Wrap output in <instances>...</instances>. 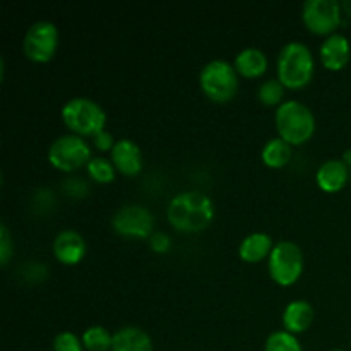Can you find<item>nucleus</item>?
Here are the masks:
<instances>
[{"label": "nucleus", "mask_w": 351, "mask_h": 351, "mask_svg": "<svg viewBox=\"0 0 351 351\" xmlns=\"http://www.w3.org/2000/svg\"><path fill=\"white\" fill-rule=\"evenodd\" d=\"M215 215V202L201 191L178 192L167 206L168 223L182 233L202 232L211 225Z\"/></svg>", "instance_id": "nucleus-1"}, {"label": "nucleus", "mask_w": 351, "mask_h": 351, "mask_svg": "<svg viewBox=\"0 0 351 351\" xmlns=\"http://www.w3.org/2000/svg\"><path fill=\"white\" fill-rule=\"evenodd\" d=\"M274 125L278 137L290 146L308 143L317 129L314 112L300 99H285L274 112Z\"/></svg>", "instance_id": "nucleus-2"}, {"label": "nucleus", "mask_w": 351, "mask_h": 351, "mask_svg": "<svg viewBox=\"0 0 351 351\" xmlns=\"http://www.w3.org/2000/svg\"><path fill=\"white\" fill-rule=\"evenodd\" d=\"M276 74L288 89H302L314 79L315 58L302 41H288L278 53Z\"/></svg>", "instance_id": "nucleus-3"}, {"label": "nucleus", "mask_w": 351, "mask_h": 351, "mask_svg": "<svg viewBox=\"0 0 351 351\" xmlns=\"http://www.w3.org/2000/svg\"><path fill=\"white\" fill-rule=\"evenodd\" d=\"M62 122L71 134L81 137H95L106 125V112L103 106L88 96H74L62 106Z\"/></svg>", "instance_id": "nucleus-4"}, {"label": "nucleus", "mask_w": 351, "mask_h": 351, "mask_svg": "<svg viewBox=\"0 0 351 351\" xmlns=\"http://www.w3.org/2000/svg\"><path fill=\"white\" fill-rule=\"evenodd\" d=\"M239 72L225 58L209 60L199 72V86L211 101L226 103L239 91Z\"/></svg>", "instance_id": "nucleus-5"}, {"label": "nucleus", "mask_w": 351, "mask_h": 351, "mask_svg": "<svg viewBox=\"0 0 351 351\" xmlns=\"http://www.w3.org/2000/svg\"><path fill=\"white\" fill-rule=\"evenodd\" d=\"M304 252L293 240H280L274 243L267 257V271L271 280L280 287H291L304 273Z\"/></svg>", "instance_id": "nucleus-6"}, {"label": "nucleus", "mask_w": 351, "mask_h": 351, "mask_svg": "<svg viewBox=\"0 0 351 351\" xmlns=\"http://www.w3.org/2000/svg\"><path fill=\"white\" fill-rule=\"evenodd\" d=\"M91 144L75 134H64L57 137L48 147V161L57 170L71 173L86 167L91 160Z\"/></svg>", "instance_id": "nucleus-7"}, {"label": "nucleus", "mask_w": 351, "mask_h": 351, "mask_svg": "<svg viewBox=\"0 0 351 351\" xmlns=\"http://www.w3.org/2000/svg\"><path fill=\"white\" fill-rule=\"evenodd\" d=\"M58 40L60 34L57 24L47 19L36 21L24 33L23 51L31 62L47 64L57 53Z\"/></svg>", "instance_id": "nucleus-8"}, {"label": "nucleus", "mask_w": 351, "mask_h": 351, "mask_svg": "<svg viewBox=\"0 0 351 351\" xmlns=\"http://www.w3.org/2000/svg\"><path fill=\"white\" fill-rule=\"evenodd\" d=\"M343 19V3L338 0H307L302 5V21L311 33L329 36Z\"/></svg>", "instance_id": "nucleus-9"}, {"label": "nucleus", "mask_w": 351, "mask_h": 351, "mask_svg": "<svg viewBox=\"0 0 351 351\" xmlns=\"http://www.w3.org/2000/svg\"><path fill=\"white\" fill-rule=\"evenodd\" d=\"M112 228L125 239L149 240L154 233V216L146 206L125 204L113 213Z\"/></svg>", "instance_id": "nucleus-10"}, {"label": "nucleus", "mask_w": 351, "mask_h": 351, "mask_svg": "<svg viewBox=\"0 0 351 351\" xmlns=\"http://www.w3.org/2000/svg\"><path fill=\"white\" fill-rule=\"evenodd\" d=\"M86 240L77 230H62L55 235L53 243H51V252L55 259L64 266H75L81 263L86 256Z\"/></svg>", "instance_id": "nucleus-11"}, {"label": "nucleus", "mask_w": 351, "mask_h": 351, "mask_svg": "<svg viewBox=\"0 0 351 351\" xmlns=\"http://www.w3.org/2000/svg\"><path fill=\"white\" fill-rule=\"evenodd\" d=\"M110 160L115 165L117 171L125 177H136L143 170V151L139 144L130 137H120L110 153Z\"/></svg>", "instance_id": "nucleus-12"}, {"label": "nucleus", "mask_w": 351, "mask_h": 351, "mask_svg": "<svg viewBox=\"0 0 351 351\" xmlns=\"http://www.w3.org/2000/svg\"><path fill=\"white\" fill-rule=\"evenodd\" d=\"M351 57V43L343 33H332L324 38L319 47V58L322 65L332 72H338L346 67Z\"/></svg>", "instance_id": "nucleus-13"}, {"label": "nucleus", "mask_w": 351, "mask_h": 351, "mask_svg": "<svg viewBox=\"0 0 351 351\" xmlns=\"http://www.w3.org/2000/svg\"><path fill=\"white\" fill-rule=\"evenodd\" d=\"M315 182L321 191L336 194L350 182V167L341 158L326 160L315 170Z\"/></svg>", "instance_id": "nucleus-14"}, {"label": "nucleus", "mask_w": 351, "mask_h": 351, "mask_svg": "<svg viewBox=\"0 0 351 351\" xmlns=\"http://www.w3.org/2000/svg\"><path fill=\"white\" fill-rule=\"evenodd\" d=\"M314 319L315 311L314 307H312L311 302L307 300H291L290 304L285 307L283 315H281L283 329L295 336L307 331L312 326V322H314Z\"/></svg>", "instance_id": "nucleus-15"}, {"label": "nucleus", "mask_w": 351, "mask_h": 351, "mask_svg": "<svg viewBox=\"0 0 351 351\" xmlns=\"http://www.w3.org/2000/svg\"><path fill=\"white\" fill-rule=\"evenodd\" d=\"M233 67L239 72V75H243L247 79H256L266 74L269 60L261 48L247 47L235 55Z\"/></svg>", "instance_id": "nucleus-16"}, {"label": "nucleus", "mask_w": 351, "mask_h": 351, "mask_svg": "<svg viewBox=\"0 0 351 351\" xmlns=\"http://www.w3.org/2000/svg\"><path fill=\"white\" fill-rule=\"evenodd\" d=\"M112 351H154L153 339L137 326H123L113 332Z\"/></svg>", "instance_id": "nucleus-17"}, {"label": "nucleus", "mask_w": 351, "mask_h": 351, "mask_svg": "<svg viewBox=\"0 0 351 351\" xmlns=\"http://www.w3.org/2000/svg\"><path fill=\"white\" fill-rule=\"evenodd\" d=\"M274 242L269 233L254 232L247 235L239 245V256L243 263L257 264L263 259L269 257Z\"/></svg>", "instance_id": "nucleus-18"}, {"label": "nucleus", "mask_w": 351, "mask_h": 351, "mask_svg": "<svg viewBox=\"0 0 351 351\" xmlns=\"http://www.w3.org/2000/svg\"><path fill=\"white\" fill-rule=\"evenodd\" d=\"M261 160L266 165L267 168H274V170H280V168L287 167L291 160V146L283 141L281 137H271L269 141H266V144L261 149Z\"/></svg>", "instance_id": "nucleus-19"}, {"label": "nucleus", "mask_w": 351, "mask_h": 351, "mask_svg": "<svg viewBox=\"0 0 351 351\" xmlns=\"http://www.w3.org/2000/svg\"><path fill=\"white\" fill-rule=\"evenodd\" d=\"M86 351H112L113 332H110L105 326H89L81 336Z\"/></svg>", "instance_id": "nucleus-20"}, {"label": "nucleus", "mask_w": 351, "mask_h": 351, "mask_svg": "<svg viewBox=\"0 0 351 351\" xmlns=\"http://www.w3.org/2000/svg\"><path fill=\"white\" fill-rule=\"evenodd\" d=\"M86 173L96 184H110V182L115 180L117 168L110 158L93 156L89 163L86 165Z\"/></svg>", "instance_id": "nucleus-21"}, {"label": "nucleus", "mask_w": 351, "mask_h": 351, "mask_svg": "<svg viewBox=\"0 0 351 351\" xmlns=\"http://www.w3.org/2000/svg\"><path fill=\"white\" fill-rule=\"evenodd\" d=\"M264 351H304V348L297 336L280 329L267 336L266 343H264Z\"/></svg>", "instance_id": "nucleus-22"}, {"label": "nucleus", "mask_w": 351, "mask_h": 351, "mask_svg": "<svg viewBox=\"0 0 351 351\" xmlns=\"http://www.w3.org/2000/svg\"><path fill=\"white\" fill-rule=\"evenodd\" d=\"M285 86L280 79H266L257 89V99L266 106H280L285 101Z\"/></svg>", "instance_id": "nucleus-23"}, {"label": "nucleus", "mask_w": 351, "mask_h": 351, "mask_svg": "<svg viewBox=\"0 0 351 351\" xmlns=\"http://www.w3.org/2000/svg\"><path fill=\"white\" fill-rule=\"evenodd\" d=\"M53 351H86L82 339L72 331H60L53 338Z\"/></svg>", "instance_id": "nucleus-24"}, {"label": "nucleus", "mask_w": 351, "mask_h": 351, "mask_svg": "<svg viewBox=\"0 0 351 351\" xmlns=\"http://www.w3.org/2000/svg\"><path fill=\"white\" fill-rule=\"evenodd\" d=\"M14 254V240L5 223L0 225V264L7 266Z\"/></svg>", "instance_id": "nucleus-25"}, {"label": "nucleus", "mask_w": 351, "mask_h": 351, "mask_svg": "<svg viewBox=\"0 0 351 351\" xmlns=\"http://www.w3.org/2000/svg\"><path fill=\"white\" fill-rule=\"evenodd\" d=\"M91 141H93V147H96L99 153H112L113 146H115L117 143V141L113 139V134L108 132L106 129L101 130L99 134H96Z\"/></svg>", "instance_id": "nucleus-26"}, {"label": "nucleus", "mask_w": 351, "mask_h": 351, "mask_svg": "<svg viewBox=\"0 0 351 351\" xmlns=\"http://www.w3.org/2000/svg\"><path fill=\"white\" fill-rule=\"evenodd\" d=\"M64 191L67 192L69 195H72V197H82V195L88 194L89 187L81 177H72L64 182Z\"/></svg>", "instance_id": "nucleus-27"}, {"label": "nucleus", "mask_w": 351, "mask_h": 351, "mask_svg": "<svg viewBox=\"0 0 351 351\" xmlns=\"http://www.w3.org/2000/svg\"><path fill=\"white\" fill-rule=\"evenodd\" d=\"M149 247L153 252L156 254H165L170 250L171 247V239L163 232H154L153 235L149 237Z\"/></svg>", "instance_id": "nucleus-28"}, {"label": "nucleus", "mask_w": 351, "mask_h": 351, "mask_svg": "<svg viewBox=\"0 0 351 351\" xmlns=\"http://www.w3.org/2000/svg\"><path fill=\"white\" fill-rule=\"evenodd\" d=\"M341 160L345 161V163L348 165V167L351 168V149H346V151H345V154H343Z\"/></svg>", "instance_id": "nucleus-29"}, {"label": "nucleus", "mask_w": 351, "mask_h": 351, "mask_svg": "<svg viewBox=\"0 0 351 351\" xmlns=\"http://www.w3.org/2000/svg\"><path fill=\"white\" fill-rule=\"evenodd\" d=\"M343 10H345V12L351 17V0H346V2H343Z\"/></svg>", "instance_id": "nucleus-30"}, {"label": "nucleus", "mask_w": 351, "mask_h": 351, "mask_svg": "<svg viewBox=\"0 0 351 351\" xmlns=\"http://www.w3.org/2000/svg\"><path fill=\"white\" fill-rule=\"evenodd\" d=\"M329 351H345V350H339V348H335V350H329Z\"/></svg>", "instance_id": "nucleus-31"}, {"label": "nucleus", "mask_w": 351, "mask_h": 351, "mask_svg": "<svg viewBox=\"0 0 351 351\" xmlns=\"http://www.w3.org/2000/svg\"><path fill=\"white\" fill-rule=\"evenodd\" d=\"M350 182H351V168H350Z\"/></svg>", "instance_id": "nucleus-32"}]
</instances>
